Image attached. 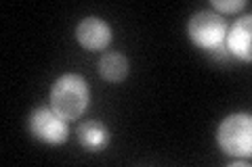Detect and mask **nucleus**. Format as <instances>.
<instances>
[{
  "mask_svg": "<svg viewBox=\"0 0 252 167\" xmlns=\"http://www.w3.org/2000/svg\"><path fill=\"white\" fill-rule=\"evenodd\" d=\"M89 105V84L78 73H63L51 88V107L63 119H76Z\"/></svg>",
  "mask_w": 252,
  "mask_h": 167,
  "instance_id": "1",
  "label": "nucleus"
},
{
  "mask_svg": "<svg viewBox=\"0 0 252 167\" xmlns=\"http://www.w3.org/2000/svg\"><path fill=\"white\" fill-rule=\"evenodd\" d=\"M217 142L223 153L233 157H250L252 153V119L250 113H233L220 121Z\"/></svg>",
  "mask_w": 252,
  "mask_h": 167,
  "instance_id": "2",
  "label": "nucleus"
},
{
  "mask_svg": "<svg viewBox=\"0 0 252 167\" xmlns=\"http://www.w3.org/2000/svg\"><path fill=\"white\" fill-rule=\"evenodd\" d=\"M187 34L191 38V42L206 50H212L225 44L227 21L217 11H198L195 15H191V19L187 23Z\"/></svg>",
  "mask_w": 252,
  "mask_h": 167,
  "instance_id": "3",
  "label": "nucleus"
},
{
  "mask_svg": "<svg viewBox=\"0 0 252 167\" xmlns=\"http://www.w3.org/2000/svg\"><path fill=\"white\" fill-rule=\"evenodd\" d=\"M28 128L34 138L49 144H61L69 136L67 119H63L53 107H36L28 117Z\"/></svg>",
  "mask_w": 252,
  "mask_h": 167,
  "instance_id": "4",
  "label": "nucleus"
},
{
  "mask_svg": "<svg viewBox=\"0 0 252 167\" xmlns=\"http://www.w3.org/2000/svg\"><path fill=\"white\" fill-rule=\"evenodd\" d=\"M76 40L86 50H103L112 42V25L101 17H84L76 25Z\"/></svg>",
  "mask_w": 252,
  "mask_h": 167,
  "instance_id": "5",
  "label": "nucleus"
},
{
  "mask_svg": "<svg viewBox=\"0 0 252 167\" xmlns=\"http://www.w3.org/2000/svg\"><path fill=\"white\" fill-rule=\"evenodd\" d=\"M252 15H244V17H238L233 21V25L227 29V38H225V44L229 48L231 54H235L238 59L244 61H250L252 54H250V23H252Z\"/></svg>",
  "mask_w": 252,
  "mask_h": 167,
  "instance_id": "6",
  "label": "nucleus"
},
{
  "mask_svg": "<svg viewBox=\"0 0 252 167\" xmlns=\"http://www.w3.org/2000/svg\"><path fill=\"white\" fill-rule=\"evenodd\" d=\"M76 136L78 142L89 150H101L109 144V130L101 121H94V119H89V121H82L78 125Z\"/></svg>",
  "mask_w": 252,
  "mask_h": 167,
  "instance_id": "7",
  "label": "nucleus"
},
{
  "mask_svg": "<svg viewBox=\"0 0 252 167\" xmlns=\"http://www.w3.org/2000/svg\"><path fill=\"white\" fill-rule=\"evenodd\" d=\"M130 71V61L120 52H105L99 61V73L107 82H122Z\"/></svg>",
  "mask_w": 252,
  "mask_h": 167,
  "instance_id": "8",
  "label": "nucleus"
},
{
  "mask_svg": "<svg viewBox=\"0 0 252 167\" xmlns=\"http://www.w3.org/2000/svg\"><path fill=\"white\" fill-rule=\"evenodd\" d=\"M210 4L215 6L217 11H223V13H235V11H240L246 2H244V0H227V2H225V0H212Z\"/></svg>",
  "mask_w": 252,
  "mask_h": 167,
  "instance_id": "9",
  "label": "nucleus"
}]
</instances>
